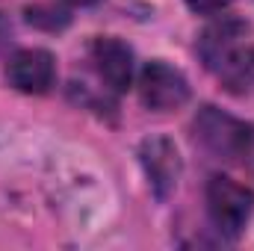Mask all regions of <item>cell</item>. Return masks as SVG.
<instances>
[{"label": "cell", "mask_w": 254, "mask_h": 251, "mask_svg": "<svg viewBox=\"0 0 254 251\" xmlns=\"http://www.w3.org/2000/svg\"><path fill=\"white\" fill-rule=\"evenodd\" d=\"M195 139L222 160H246L254 130L216 107H204L195 116Z\"/></svg>", "instance_id": "1"}, {"label": "cell", "mask_w": 254, "mask_h": 251, "mask_svg": "<svg viewBox=\"0 0 254 251\" xmlns=\"http://www.w3.org/2000/svg\"><path fill=\"white\" fill-rule=\"evenodd\" d=\"M252 204L254 192L231 178L216 175L207 184V213H210L216 231L225 237H237L246 228V222L252 216Z\"/></svg>", "instance_id": "2"}, {"label": "cell", "mask_w": 254, "mask_h": 251, "mask_svg": "<svg viewBox=\"0 0 254 251\" xmlns=\"http://www.w3.org/2000/svg\"><path fill=\"white\" fill-rule=\"evenodd\" d=\"M139 98L148 110L157 113L178 110L190 101V83L178 68L166 65L163 60H154L139 74Z\"/></svg>", "instance_id": "3"}, {"label": "cell", "mask_w": 254, "mask_h": 251, "mask_svg": "<svg viewBox=\"0 0 254 251\" xmlns=\"http://www.w3.org/2000/svg\"><path fill=\"white\" fill-rule=\"evenodd\" d=\"M6 77L9 83L18 89V92H27V95H42L51 89L54 77H57V63L48 51L42 48H27V51H18L9 65H6Z\"/></svg>", "instance_id": "4"}, {"label": "cell", "mask_w": 254, "mask_h": 251, "mask_svg": "<svg viewBox=\"0 0 254 251\" xmlns=\"http://www.w3.org/2000/svg\"><path fill=\"white\" fill-rule=\"evenodd\" d=\"M246 33H249V24L240 21V18H222L213 27H207L201 42H198V54H201L204 65L219 71L222 65L231 60V54L240 48Z\"/></svg>", "instance_id": "5"}, {"label": "cell", "mask_w": 254, "mask_h": 251, "mask_svg": "<svg viewBox=\"0 0 254 251\" xmlns=\"http://www.w3.org/2000/svg\"><path fill=\"white\" fill-rule=\"evenodd\" d=\"M92 60L98 74L107 80L110 89L116 92H125L130 89V80H133V51L127 48L125 42L119 39H98L92 45Z\"/></svg>", "instance_id": "6"}, {"label": "cell", "mask_w": 254, "mask_h": 251, "mask_svg": "<svg viewBox=\"0 0 254 251\" xmlns=\"http://www.w3.org/2000/svg\"><path fill=\"white\" fill-rule=\"evenodd\" d=\"M139 154H142V166L157 189V195H169L178 184V175H181L178 148L169 139H145Z\"/></svg>", "instance_id": "7"}, {"label": "cell", "mask_w": 254, "mask_h": 251, "mask_svg": "<svg viewBox=\"0 0 254 251\" xmlns=\"http://www.w3.org/2000/svg\"><path fill=\"white\" fill-rule=\"evenodd\" d=\"M222 86L234 95H254V45L252 48H237L231 60L219 68Z\"/></svg>", "instance_id": "8"}, {"label": "cell", "mask_w": 254, "mask_h": 251, "mask_svg": "<svg viewBox=\"0 0 254 251\" xmlns=\"http://www.w3.org/2000/svg\"><path fill=\"white\" fill-rule=\"evenodd\" d=\"M27 18H30V24L45 27V30H60V27L68 24V12L57 9V6H45V3L30 6V9H27Z\"/></svg>", "instance_id": "9"}, {"label": "cell", "mask_w": 254, "mask_h": 251, "mask_svg": "<svg viewBox=\"0 0 254 251\" xmlns=\"http://www.w3.org/2000/svg\"><path fill=\"white\" fill-rule=\"evenodd\" d=\"M228 3H231V0H187V6H190L192 12H198V15H213V12H222Z\"/></svg>", "instance_id": "10"}, {"label": "cell", "mask_w": 254, "mask_h": 251, "mask_svg": "<svg viewBox=\"0 0 254 251\" xmlns=\"http://www.w3.org/2000/svg\"><path fill=\"white\" fill-rule=\"evenodd\" d=\"M6 39H9V21L0 15V48L6 45Z\"/></svg>", "instance_id": "11"}, {"label": "cell", "mask_w": 254, "mask_h": 251, "mask_svg": "<svg viewBox=\"0 0 254 251\" xmlns=\"http://www.w3.org/2000/svg\"><path fill=\"white\" fill-rule=\"evenodd\" d=\"M68 3H74V6H92V3H98V0H68Z\"/></svg>", "instance_id": "12"}]
</instances>
